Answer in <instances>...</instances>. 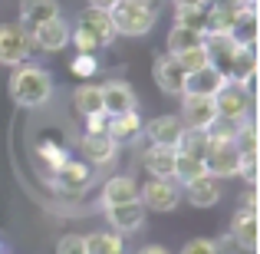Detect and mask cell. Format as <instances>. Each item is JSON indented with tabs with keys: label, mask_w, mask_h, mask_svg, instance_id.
Segmentation results:
<instances>
[{
	"label": "cell",
	"mask_w": 260,
	"mask_h": 254,
	"mask_svg": "<svg viewBox=\"0 0 260 254\" xmlns=\"http://www.w3.org/2000/svg\"><path fill=\"white\" fill-rule=\"evenodd\" d=\"M10 96H13L17 106L37 109V106H43V102H50L53 76L43 70V66L20 63V66H13V76H10Z\"/></svg>",
	"instance_id": "1"
},
{
	"label": "cell",
	"mask_w": 260,
	"mask_h": 254,
	"mask_svg": "<svg viewBox=\"0 0 260 254\" xmlns=\"http://www.w3.org/2000/svg\"><path fill=\"white\" fill-rule=\"evenodd\" d=\"M109 20H112L115 37H145L158 23V7L142 4V0H119L109 10Z\"/></svg>",
	"instance_id": "2"
},
{
	"label": "cell",
	"mask_w": 260,
	"mask_h": 254,
	"mask_svg": "<svg viewBox=\"0 0 260 254\" xmlns=\"http://www.w3.org/2000/svg\"><path fill=\"white\" fill-rule=\"evenodd\" d=\"M214 109H217V119H228V122L237 126V122H244L254 112V96L237 83V79H228V83L214 93Z\"/></svg>",
	"instance_id": "3"
},
{
	"label": "cell",
	"mask_w": 260,
	"mask_h": 254,
	"mask_svg": "<svg viewBox=\"0 0 260 254\" xmlns=\"http://www.w3.org/2000/svg\"><path fill=\"white\" fill-rule=\"evenodd\" d=\"M139 202L145 205V211H158V215H168L181 205V188H178L175 178H152L139 188Z\"/></svg>",
	"instance_id": "4"
},
{
	"label": "cell",
	"mask_w": 260,
	"mask_h": 254,
	"mask_svg": "<svg viewBox=\"0 0 260 254\" xmlns=\"http://www.w3.org/2000/svg\"><path fill=\"white\" fill-rule=\"evenodd\" d=\"M33 50V37L23 23H0V66L26 63Z\"/></svg>",
	"instance_id": "5"
},
{
	"label": "cell",
	"mask_w": 260,
	"mask_h": 254,
	"mask_svg": "<svg viewBox=\"0 0 260 254\" xmlns=\"http://www.w3.org/2000/svg\"><path fill=\"white\" fill-rule=\"evenodd\" d=\"M30 37H33V46H40V50H46V53H59V50L70 46L73 26L66 23L63 17H50V20H43V23L33 26Z\"/></svg>",
	"instance_id": "6"
},
{
	"label": "cell",
	"mask_w": 260,
	"mask_h": 254,
	"mask_svg": "<svg viewBox=\"0 0 260 254\" xmlns=\"http://www.w3.org/2000/svg\"><path fill=\"white\" fill-rule=\"evenodd\" d=\"M53 185H56L59 191H66V195H79V191H86L89 185H92V165L76 162L70 155L59 168H53Z\"/></svg>",
	"instance_id": "7"
},
{
	"label": "cell",
	"mask_w": 260,
	"mask_h": 254,
	"mask_svg": "<svg viewBox=\"0 0 260 254\" xmlns=\"http://www.w3.org/2000/svg\"><path fill=\"white\" fill-rule=\"evenodd\" d=\"M181 119H184V129H211V122L217 119L214 96L181 93Z\"/></svg>",
	"instance_id": "8"
},
{
	"label": "cell",
	"mask_w": 260,
	"mask_h": 254,
	"mask_svg": "<svg viewBox=\"0 0 260 254\" xmlns=\"http://www.w3.org/2000/svg\"><path fill=\"white\" fill-rule=\"evenodd\" d=\"M106 221L112 224L115 235H135L145 224V205L125 202V205H106Z\"/></svg>",
	"instance_id": "9"
},
{
	"label": "cell",
	"mask_w": 260,
	"mask_h": 254,
	"mask_svg": "<svg viewBox=\"0 0 260 254\" xmlns=\"http://www.w3.org/2000/svg\"><path fill=\"white\" fill-rule=\"evenodd\" d=\"M79 149H83V159L86 165H109V162L115 159V152H119V142L112 139L109 132H86L83 139H79Z\"/></svg>",
	"instance_id": "10"
},
{
	"label": "cell",
	"mask_w": 260,
	"mask_h": 254,
	"mask_svg": "<svg viewBox=\"0 0 260 254\" xmlns=\"http://www.w3.org/2000/svg\"><path fill=\"white\" fill-rule=\"evenodd\" d=\"M237 146L234 142H211L208 155H204V172L214 178H228L237 175Z\"/></svg>",
	"instance_id": "11"
},
{
	"label": "cell",
	"mask_w": 260,
	"mask_h": 254,
	"mask_svg": "<svg viewBox=\"0 0 260 254\" xmlns=\"http://www.w3.org/2000/svg\"><path fill=\"white\" fill-rule=\"evenodd\" d=\"M135 106H139V99H135V89L128 86L125 79H109V83H102V109H106L109 116L132 112Z\"/></svg>",
	"instance_id": "12"
},
{
	"label": "cell",
	"mask_w": 260,
	"mask_h": 254,
	"mask_svg": "<svg viewBox=\"0 0 260 254\" xmlns=\"http://www.w3.org/2000/svg\"><path fill=\"white\" fill-rule=\"evenodd\" d=\"M184 195H188V202L194 205V208H214L224 191H221V185H217V178L204 172V175L191 178V182L184 185Z\"/></svg>",
	"instance_id": "13"
},
{
	"label": "cell",
	"mask_w": 260,
	"mask_h": 254,
	"mask_svg": "<svg viewBox=\"0 0 260 254\" xmlns=\"http://www.w3.org/2000/svg\"><path fill=\"white\" fill-rule=\"evenodd\" d=\"M76 30H83L86 37L95 40V46H106L115 40V30H112V20H109V10H89L76 20Z\"/></svg>",
	"instance_id": "14"
},
{
	"label": "cell",
	"mask_w": 260,
	"mask_h": 254,
	"mask_svg": "<svg viewBox=\"0 0 260 254\" xmlns=\"http://www.w3.org/2000/svg\"><path fill=\"white\" fill-rule=\"evenodd\" d=\"M181 132H184V126H181V119H178V116H158V119H152L145 126L148 142H152V146H158V149H175L178 139H181Z\"/></svg>",
	"instance_id": "15"
},
{
	"label": "cell",
	"mask_w": 260,
	"mask_h": 254,
	"mask_svg": "<svg viewBox=\"0 0 260 254\" xmlns=\"http://www.w3.org/2000/svg\"><path fill=\"white\" fill-rule=\"evenodd\" d=\"M224 83H228V76H224L217 66H201V70L188 73L184 76V93H194V96H214L217 89H221Z\"/></svg>",
	"instance_id": "16"
},
{
	"label": "cell",
	"mask_w": 260,
	"mask_h": 254,
	"mask_svg": "<svg viewBox=\"0 0 260 254\" xmlns=\"http://www.w3.org/2000/svg\"><path fill=\"white\" fill-rule=\"evenodd\" d=\"M184 76H188V73L178 66L175 57H158L155 60V83L165 89V93L181 96L184 93Z\"/></svg>",
	"instance_id": "17"
},
{
	"label": "cell",
	"mask_w": 260,
	"mask_h": 254,
	"mask_svg": "<svg viewBox=\"0 0 260 254\" xmlns=\"http://www.w3.org/2000/svg\"><path fill=\"white\" fill-rule=\"evenodd\" d=\"M125 202H139V185L132 175H112L102 185V208L106 205H125Z\"/></svg>",
	"instance_id": "18"
},
{
	"label": "cell",
	"mask_w": 260,
	"mask_h": 254,
	"mask_svg": "<svg viewBox=\"0 0 260 254\" xmlns=\"http://www.w3.org/2000/svg\"><path fill=\"white\" fill-rule=\"evenodd\" d=\"M231 241L241 251H257V215L237 211L234 221H231Z\"/></svg>",
	"instance_id": "19"
},
{
	"label": "cell",
	"mask_w": 260,
	"mask_h": 254,
	"mask_svg": "<svg viewBox=\"0 0 260 254\" xmlns=\"http://www.w3.org/2000/svg\"><path fill=\"white\" fill-rule=\"evenodd\" d=\"M145 172L152 178H175V149L152 146L145 152Z\"/></svg>",
	"instance_id": "20"
},
{
	"label": "cell",
	"mask_w": 260,
	"mask_h": 254,
	"mask_svg": "<svg viewBox=\"0 0 260 254\" xmlns=\"http://www.w3.org/2000/svg\"><path fill=\"white\" fill-rule=\"evenodd\" d=\"M109 135H112L115 142H132L142 135V119L132 112H122V116H109Z\"/></svg>",
	"instance_id": "21"
},
{
	"label": "cell",
	"mask_w": 260,
	"mask_h": 254,
	"mask_svg": "<svg viewBox=\"0 0 260 254\" xmlns=\"http://www.w3.org/2000/svg\"><path fill=\"white\" fill-rule=\"evenodd\" d=\"M73 106H76V112L83 116H95V112H106L102 109V86H95V83H83L73 93Z\"/></svg>",
	"instance_id": "22"
},
{
	"label": "cell",
	"mask_w": 260,
	"mask_h": 254,
	"mask_svg": "<svg viewBox=\"0 0 260 254\" xmlns=\"http://www.w3.org/2000/svg\"><path fill=\"white\" fill-rule=\"evenodd\" d=\"M86 238V254H125V241L115 231H92Z\"/></svg>",
	"instance_id": "23"
},
{
	"label": "cell",
	"mask_w": 260,
	"mask_h": 254,
	"mask_svg": "<svg viewBox=\"0 0 260 254\" xmlns=\"http://www.w3.org/2000/svg\"><path fill=\"white\" fill-rule=\"evenodd\" d=\"M208 149H211V135H208V129H184L181 139H178V146H175V152L194 155V159H201V162H204Z\"/></svg>",
	"instance_id": "24"
},
{
	"label": "cell",
	"mask_w": 260,
	"mask_h": 254,
	"mask_svg": "<svg viewBox=\"0 0 260 254\" xmlns=\"http://www.w3.org/2000/svg\"><path fill=\"white\" fill-rule=\"evenodd\" d=\"M204 43V33L198 30H188V26L175 23L172 30H168V57H178V53L191 50V46H201Z\"/></svg>",
	"instance_id": "25"
},
{
	"label": "cell",
	"mask_w": 260,
	"mask_h": 254,
	"mask_svg": "<svg viewBox=\"0 0 260 254\" xmlns=\"http://www.w3.org/2000/svg\"><path fill=\"white\" fill-rule=\"evenodd\" d=\"M50 17H59L56 0H23V26L26 30H33L37 23H43Z\"/></svg>",
	"instance_id": "26"
},
{
	"label": "cell",
	"mask_w": 260,
	"mask_h": 254,
	"mask_svg": "<svg viewBox=\"0 0 260 254\" xmlns=\"http://www.w3.org/2000/svg\"><path fill=\"white\" fill-rule=\"evenodd\" d=\"M204 175V162L194 159V155H184V152H175V182L188 185L191 178Z\"/></svg>",
	"instance_id": "27"
},
{
	"label": "cell",
	"mask_w": 260,
	"mask_h": 254,
	"mask_svg": "<svg viewBox=\"0 0 260 254\" xmlns=\"http://www.w3.org/2000/svg\"><path fill=\"white\" fill-rule=\"evenodd\" d=\"M175 23L204 33V30H208V10H204V7H178V10H175Z\"/></svg>",
	"instance_id": "28"
},
{
	"label": "cell",
	"mask_w": 260,
	"mask_h": 254,
	"mask_svg": "<svg viewBox=\"0 0 260 254\" xmlns=\"http://www.w3.org/2000/svg\"><path fill=\"white\" fill-rule=\"evenodd\" d=\"M234 146H237V152H257V122H254V116H247L244 122H237Z\"/></svg>",
	"instance_id": "29"
},
{
	"label": "cell",
	"mask_w": 260,
	"mask_h": 254,
	"mask_svg": "<svg viewBox=\"0 0 260 254\" xmlns=\"http://www.w3.org/2000/svg\"><path fill=\"white\" fill-rule=\"evenodd\" d=\"M178 66H181L184 73H194V70H201V66H208L211 60H208V46H191V50H184V53H178Z\"/></svg>",
	"instance_id": "30"
},
{
	"label": "cell",
	"mask_w": 260,
	"mask_h": 254,
	"mask_svg": "<svg viewBox=\"0 0 260 254\" xmlns=\"http://www.w3.org/2000/svg\"><path fill=\"white\" fill-rule=\"evenodd\" d=\"M237 175L247 182V188L257 185V152H241L237 155Z\"/></svg>",
	"instance_id": "31"
},
{
	"label": "cell",
	"mask_w": 260,
	"mask_h": 254,
	"mask_svg": "<svg viewBox=\"0 0 260 254\" xmlns=\"http://www.w3.org/2000/svg\"><path fill=\"white\" fill-rule=\"evenodd\" d=\"M181 254H228L221 248V241H211V238H191L181 248Z\"/></svg>",
	"instance_id": "32"
},
{
	"label": "cell",
	"mask_w": 260,
	"mask_h": 254,
	"mask_svg": "<svg viewBox=\"0 0 260 254\" xmlns=\"http://www.w3.org/2000/svg\"><path fill=\"white\" fill-rule=\"evenodd\" d=\"M56 254H86V238L76 235V231L63 235V238L56 241Z\"/></svg>",
	"instance_id": "33"
},
{
	"label": "cell",
	"mask_w": 260,
	"mask_h": 254,
	"mask_svg": "<svg viewBox=\"0 0 260 254\" xmlns=\"http://www.w3.org/2000/svg\"><path fill=\"white\" fill-rule=\"evenodd\" d=\"M40 159H43L50 168H59L66 159H70V152H66V149H59V146H43V149H40Z\"/></svg>",
	"instance_id": "34"
},
{
	"label": "cell",
	"mask_w": 260,
	"mask_h": 254,
	"mask_svg": "<svg viewBox=\"0 0 260 254\" xmlns=\"http://www.w3.org/2000/svg\"><path fill=\"white\" fill-rule=\"evenodd\" d=\"M70 70L76 73V76H92L95 73V57L92 53H76V60L70 63Z\"/></svg>",
	"instance_id": "35"
},
{
	"label": "cell",
	"mask_w": 260,
	"mask_h": 254,
	"mask_svg": "<svg viewBox=\"0 0 260 254\" xmlns=\"http://www.w3.org/2000/svg\"><path fill=\"white\" fill-rule=\"evenodd\" d=\"M86 132H109V112L86 116Z\"/></svg>",
	"instance_id": "36"
},
{
	"label": "cell",
	"mask_w": 260,
	"mask_h": 254,
	"mask_svg": "<svg viewBox=\"0 0 260 254\" xmlns=\"http://www.w3.org/2000/svg\"><path fill=\"white\" fill-rule=\"evenodd\" d=\"M241 211H250V215H257V191H254V188L244 191V198H241Z\"/></svg>",
	"instance_id": "37"
},
{
	"label": "cell",
	"mask_w": 260,
	"mask_h": 254,
	"mask_svg": "<svg viewBox=\"0 0 260 254\" xmlns=\"http://www.w3.org/2000/svg\"><path fill=\"white\" fill-rule=\"evenodd\" d=\"M135 254H172L168 248H161V244H145V248H139Z\"/></svg>",
	"instance_id": "38"
},
{
	"label": "cell",
	"mask_w": 260,
	"mask_h": 254,
	"mask_svg": "<svg viewBox=\"0 0 260 254\" xmlns=\"http://www.w3.org/2000/svg\"><path fill=\"white\" fill-rule=\"evenodd\" d=\"M115 4H119V0H89V7H92V10H112Z\"/></svg>",
	"instance_id": "39"
},
{
	"label": "cell",
	"mask_w": 260,
	"mask_h": 254,
	"mask_svg": "<svg viewBox=\"0 0 260 254\" xmlns=\"http://www.w3.org/2000/svg\"><path fill=\"white\" fill-rule=\"evenodd\" d=\"M172 4L178 10V7H208V0H172Z\"/></svg>",
	"instance_id": "40"
},
{
	"label": "cell",
	"mask_w": 260,
	"mask_h": 254,
	"mask_svg": "<svg viewBox=\"0 0 260 254\" xmlns=\"http://www.w3.org/2000/svg\"><path fill=\"white\" fill-rule=\"evenodd\" d=\"M142 4H152V7H158V4H161V0H142Z\"/></svg>",
	"instance_id": "41"
},
{
	"label": "cell",
	"mask_w": 260,
	"mask_h": 254,
	"mask_svg": "<svg viewBox=\"0 0 260 254\" xmlns=\"http://www.w3.org/2000/svg\"><path fill=\"white\" fill-rule=\"evenodd\" d=\"M0 251H4V248H0Z\"/></svg>",
	"instance_id": "42"
}]
</instances>
